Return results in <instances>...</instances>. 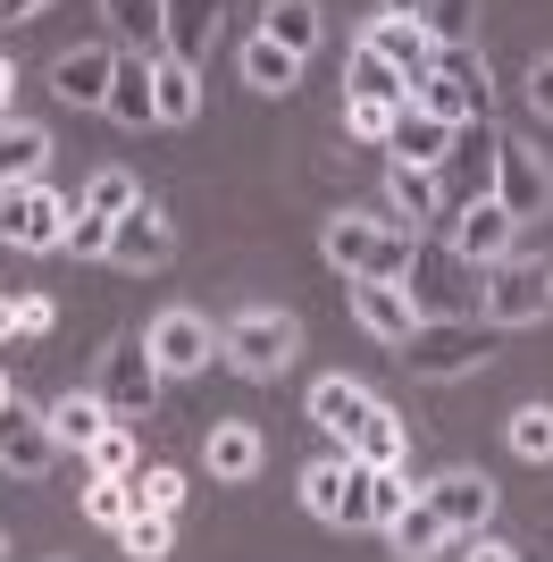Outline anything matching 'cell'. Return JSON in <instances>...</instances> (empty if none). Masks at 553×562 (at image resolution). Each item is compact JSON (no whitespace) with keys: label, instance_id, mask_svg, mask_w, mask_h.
<instances>
[{"label":"cell","instance_id":"23","mask_svg":"<svg viewBox=\"0 0 553 562\" xmlns=\"http://www.w3.org/2000/svg\"><path fill=\"white\" fill-rule=\"evenodd\" d=\"M386 151H394V160H411V168H444V151H453V126H444V117H428V110L411 101V110L394 117Z\"/></svg>","mask_w":553,"mask_h":562},{"label":"cell","instance_id":"14","mask_svg":"<svg viewBox=\"0 0 553 562\" xmlns=\"http://www.w3.org/2000/svg\"><path fill=\"white\" fill-rule=\"evenodd\" d=\"M511 244H520V218L486 193V202H470V211H453V252L478 260V269H495V260H511Z\"/></svg>","mask_w":553,"mask_h":562},{"label":"cell","instance_id":"52","mask_svg":"<svg viewBox=\"0 0 553 562\" xmlns=\"http://www.w3.org/2000/svg\"><path fill=\"white\" fill-rule=\"evenodd\" d=\"M0 403H9V370H0Z\"/></svg>","mask_w":553,"mask_h":562},{"label":"cell","instance_id":"7","mask_svg":"<svg viewBox=\"0 0 553 562\" xmlns=\"http://www.w3.org/2000/svg\"><path fill=\"white\" fill-rule=\"evenodd\" d=\"M495 151H504V135H495L486 117L453 126V151H444V168H437L444 211H470V202H486V193H495Z\"/></svg>","mask_w":553,"mask_h":562},{"label":"cell","instance_id":"42","mask_svg":"<svg viewBox=\"0 0 553 562\" xmlns=\"http://www.w3.org/2000/svg\"><path fill=\"white\" fill-rule=\"evenodd\" d=\"M110 227H117V218H92L84 202H76V218H68V244H59V252H76V260H110Z\"/></svg>","mask_w":553,"mask_h":562},{"label":"cell","instance_id":"48","mask_svg":"<svg viewBox=\"0 0 553 562\" xmlns=\"http://www.w3.org/2000/svg\"><path fill=\"white\" fill-rule=\"evenodd\" d=\"M43 9H50V0H0V18H9V25H18V18H43Z\"/></svg>","mask_w":553,"mask_h":562},{"label":"cell","instance_id":"3","mask_svg":"<svg viewBox=\"0 0 553 562\" xmlns=\"http://www.w3.org/2000/svg\"><path fill=\"white\" fill-rule=\"evenodd\" d=\"M68 218H76V202L50 193L43 177H34V186H0V244H9V252H59V244H68Z\"/></svg>","mask_w":553,"mask_h":562},{"label":"cell","instance_id":"4","mask_svg":"<svg viewBox=\"0 0 553 562\" xmlns=\"http://www.w3.org/2000/svg\"><path fill=\"white\" fill-rule=\"evenodd\" d=\"M478 311H486V328H537V319H553V269L545 260H520V252L495 260Z\"/></svg>","mask_w":553,"mask_h":562},{"label":"cell","instance_id":"12","mask_svg":"<svg viewBox=\"0 0 553 562\" xmlns=\"http://www.w3.org/2000/svg\"><path fill=\"white\" fill-rule=\"evenodd\" d=\"M495 202H504L520 227L545 218V202H553V168L537 160L529 143H511V135H504V151H495Z\"/></svg>","mask_w":553,"mask_h":562},{"label":"cell","instance_id":"15","mask_svg":"<svg viewBox=\"0 0 553 562\" xmlns=\"http://www.w3.org/2000/svg\"><path fill=\"white\" fill-rule=\"evenodd\" d=\"M110 76H117V50L76 43V50L50 59V93L68 101V110H101V101H110Z\"/></svg>","mask_w":553,"mask_h":562},{"label":"cell","instance_id":"34","mask_svg":"<svg viewBox=\"0 0 553 562\" xmlns=\"http://www.w3.org/2000/svg\"><path fill=\"white\" fill-rule=\"evenodd\" d=\"M419 25H428L437 50H478V0H437Z\"/></svg>","mask_w":553,"mask_h":562},{"label":"cell","instance_id":"47","mask_svg":"<svg viewBox=\"0 0 553 562\" xmlns=\"http://www.w3.org/2000/svg\"><path fill=\"white\" fill-rule=\"evenodd\" d=\"M453 546H461V562H520L504 538H453Z\"/></svg>","mask_w":553,"mask_h":562},{"label":"cell","instance_id":"10","mask_svg":"<svg viewBox=\"0 0 553 562\" xmlns=\"http://www.w3.org/2000/svg\"><path fill=\"white\" fill-rule=\"evenodd\" d=\"M59 462V437H50V412H34V403H0V470L9 479H43V470Z\"/></svg>","mask_w":553,"mask_h":562},{"label":"cell","instance_id":"44","mask_svg":"<svg viewBox=\"0 0 553 562\" xmlns=\"http://www.w3.org/2000/svg\"><path fill=\"white\" fill-rule=\"evenodd\" d=\"M110 9L117 34H135V43H160V0H101Z\"/></svg>","mask_w":553,"mask_h":562},{"label":"cell","instance_id":"35","mask_svg":"<svg viewBox=\"0 0 553 562\" xmlns=\"http://www.w3.org/2000/svg\"><path fill=\"white\" fill-rule=\"evenodd\" d=\"M126 487H135V513H168V520L184 513V470H168V462L135 470V479H126Z\"/></svg>","mask_w":553,"mask_h":562},{"label":"cell","instance_id":"49","mask_svg":"<svg viewBox=\"0 0 553 562\" xmlns=\"http://www.w3.org/2000/svg\"><path fill=\"white\" fill-rule=\"evenodd\" d=\"M18 303H25V294H0V345L18 336Z\"/></svg>","mask_w":553,"mask_h":562},{"label":"cell","instance_id":"16","mask_svg":"<svg viewBox=\"0 0 553 562\" xmlns=\"http://www.w3.org/2000/svg\"><path fill=\"white\" fill-rule=\"evenodd\" d=\"M352 319H361V336H377V345H411V328H419V311H411V294L403 285H377V278H352Z\"/></svg>","mask_w":553,"mask_h":562},{"label":"cell","instance_id":"38","mask_svg":"<svg viewBox=\"0 0 553 562\" xmlns=\"http://www.w3.org/2000/svg\"><path fill=\"white\" fill-rule=\"evenodd\" d=\"M511 453H520V462H553V403L511 412Z\"/></svg>","mask_w":553,"mask_h":562},{"label":"cell","instance_id":"19","mask_svg":"<svg viewBox=\"0 0 553 562\" xmlns=\"http://www.w3.org/2000/svg\"><path fill=\"white\" fill-rule=\"evenodd\" d=\"M168 252H177V227H168L151 202H135V211L110 227V260L117 269H168Z\"/></svg>","mask_w":553,"mask_h":562},{"label":"cell","instance_id":"31","mask_svg":"<svg viewBox=\"0 0 553 562\" xmlns=\"http://www.w3.org/2000/svg\"><path fill=\"white\" fill-rule=\"evenodd\" d=\"M260 34H269V43H285L294 50V59H311V50H319V0H269V18H260Z\"/></svg>","mask_w":553,"mask_h":562},{"label":"cell","instance_id":"29","mask_svg":"<svg viewBox=\"0 0 553 562\" xmlns=\"http://www.w3.org/2000/svg\"><path fill=\"white\" fill-rule=\"evenodd\" d=\"M403 446H411V428H403V420H394V412H386V403H377V412H369V420L361 428H352V462H361V470H403Z\"/></svg>","mask_w":553,"mask_h":562},{"label":"cell","instance_id":"8","mask_svg":"<svg viewBox=\"0 0 553 562\" xmlns=\"http://www.w3.org/2000/svg\"><path fill=\"white\" fill-rule=\"evenodd\" d=\"M403 361H411V378H470L486 370V328L478 319H419Z\"/></svg>","mask_w":553,"mask_h":562},{"label":"cell","instance_id":"26","mask_svg":"<svg viewBox=\"0 0 553 562\" xmlns=\"http://www.w3.org/2000/svg\"><path fill=\"white\" fill-rule=\"evenodd\" d=\"M50 160V135L34 117H0V186H34Z\"/></svg>","mask_w":553,"mask_h":562},{"label":"cell","instance_id":"20","mask_svg":"<svg viewBox=\"0 0 553 562\" xmlns=\"http://www.w3.org/2000/svg\"><path fill=\"white\" fill-rule=\"evenodd\" d=\"M361 43L377 50L386 68H403V76H411V93H419V76H428V59H437V43H428V25H419V18H394V9H386L377 25H369Z\"/></svg>","mask_w":553,"mask_h":562},{"label":"cell","instance_id":"25","mask_svg":"<svg viewBox=\"0 0 553 562\" xmlns=\"http://www.w3.org/2000/svg\"><path fill=\"white\" fill-rule=\"evenodd\" d=\"M386 202H394V218H386V227H419V218H437V211H444V193H437V168H411V160H394V168H386Z\"/></svg>","mask_w":553,"mask_h":562},{"label":"cell","instance_id":"37","mask_svg":"<svg viewBox=\"0 0 553 562\" xmlns=\"http://www.w3.org/2000/svg\"><path fill=\"white\" fill-rule=\"evenodd\" d=\"M135 202H143V186L126 177V168H101V177L84 186V211H92V218H126Z\"/></svg>","mask_w":553,"mask_h":562},{"label":"cell","instance_id":"13","mask_svg":"<svg viewBox=\"0 0 553 562\" xmlns=\"http://www.w3.org/2000/svg\"><path fill=\"white\" fill-rule=\"evenodd\" d=\"M143 345H151L160 378H193V370H210V352H218V336H210V319H202V311H160Z\"/></svg>","mask_w":553,"mask_h":562},{"label":"cell","instance_id":"6","mask_svg":"<svg viewBox=\"0 0 553 562\" xmlns=\"http://www.w3.org/2000/svg\"><path fill=\"white\" fill-rule=\"evenodd\" d=\"M411 101H419L428 117H444V126H470V117H486V59H478V50H437Z\"/></svg>","mask_w":553,"mask_h":562},{"label":"cell","instance_id":"24","mask_svg":"<svg viewBox=\"0 0 553 562\" xmlns=\"http://www.w3.org/2000/svg\"><path fill=\"white\" fill-rule=\"evenodd\" d=\"M386 538H394V554H403V562H428V554L453 546V529H444V513L428 504V495H411V504L386 520Z\"/></svg>","mask_w":553,"mask_h":562},{"label":"cell","instance_id":"36","mask_svg":"<svg viewBox=\"0 0 553 562\" xmlns=\"http://www.w3.org/2000/svg\"><path fill=\"white\" fill-rule=\"evenodd\" d=\"M84 462H92V479H135V428L110 420V428L84 446Z\"/></svg>","mask_w":553,"mask_h":562},{"label":"cell","instance_id":"43","mask_svg":"<svg viewBox=\"0 0 553 562\" xmlns=\"http://www.w3.org/2000/svg\"><path fill=\"white\" fill-rule=\"evenodd\" d=\"M168 529H177L168 513H135L117 538H126V554H135V562H160V554H168Z\"/></svg>","mask_w":553,"mask_h":562},{"label":"cell","instance_id":"22","mask_svg":"<svg viewBox=\"0 0 553 562\" xmlns=\"http://www.w3.org/2000/svg\"><path fill=\"white\" fill-rule=\"evenodd\" d=\"M151 117H160V126H193V117H202V68L151 59Z\"/></svg>","mask_w":553,"mask_h":562},{"label":"cell","instance_id":"51","mask_svg":"<svg viewBox=\"0 0 553 562\" xmlns=\"http://www.w3.org/2000/svg\"><path fill=\"white\" fill-rule=\"evenodd\" d=\"M9 93H18V68H9V59H0V117H9Z\"/></svg>","mask_w":553,"mask_h":562},{"label":"cell","instance_id":"18","mask_svg":"<svg viewBox=\"0 0 553 562\" xmlns=\"http://www.w3.org/2000/svg\"><path fill=\"white\" fill-rule=\"evenodd\" d=\"M218 43V0H160V59L202 68Z\"/></svg>","mask_w":553,"mask_h":562},{"label":"cell","instance_id":"2","mask_svg":"<svg viewBox=\"0 0 553 562\" xmlns=\"http://www.w3.org/2000/svg\"><path fill=\"white\" fill-rule=\"evenodd\" d=\"M403 294H411L419 319H470V311H478V294H486V269H478V260H461L453 244H419Z\"/></svg>","mask_w":553,"mask_h":562},{"label":"cell","instance_id":"39","mask_svg":"<svg viewBox=\"0 0 553 562\" xmlns=\"http://www.w3.org/2000/svg\"><path fill=\"white\" fill-rule=\"evenodd\" d=\"M403 110H411V101H403ZM403 110H394V101H361V93H345V135H352V143H386Z\"/></svg>","mask_w":553,"mask_h":562},{"label":"cell","instance_id":"32","mask_svg":"<svg viewBox=\"0 0 553 562\" xmlns=\"http://www.w3.org/2000/svg\"><path fill=\"white\" fill-rule=\"evenodd\" d=\"M101 428H110V403H101V395H84V386L50 403V437H59V446H76V453H84L92 437H101Z\"/></svg>","mask_w":553,"mask_h":562},{"label":"cell","instance_id":"1","mask_svg":"<svg viewBox=\"0 0 553 562\" xmlns=\"http://www.w3.org/2000/svg\"><path fill=\"white\" fill-rule=\"evenodd\" d=\"M319 252L345 269V278H377V285H403L411 278V252H419V235L411 227H386V218H327L319 235Z\"/></svg>","mask_w":553,"mask_h":562},{"label":"cell","instance_id":"11","mask_svg":"<svg viewBox=\"0 0 553 562\" xmlns=\"http://www.w3.org/2000/svg\"><path fill=\"white\" fill-rule=\"evenodd\" d=\"M302 504L319 520H336V529H369V487H361V462H311L302 470Z\"/></svg>","mask_w":553,"mask_h":562},{"label":"cell","instance_id":"28","mask_svg":"<svg viewBox=\"0 0 553 562\" xmlns=\"http://www.w3.org/2000/svg\"><path fill=\"white\" fill-rule=\"evenodd\" d=\"M101 110L117 117V126H151V59L143 50H117V76H110V101Z\"/></svg>","mask_w":553,"mask_h":562},{"label":"cell","instance_id":"33","mask_svg":"<svg viewBox=\"0 0 553 562\" xmlns=\"http://www.w3.org/2000/svg\"><path fill=\"white\" fill-rule=\"evenodd\" d=\"M345 93H361V101H394V110H403V101H411V76L386 68V59L361 43V50H352V68H345Z\"/></svg>","mask_w":553,"mask_h":562},{"label":"cell","instance_id":"27","mask_svg":"<svg viewBox=\"0 0 553 562\" xmlns=\"http://www.w3.org/2000/svg\"><path fill=\"white\" fill-rule=\"evenodd\" d=\"M210 479H227V487H244V479H252L260 470V428L252 420H218L210 428Z\"/></svg>","mask_w":553,"mask_h":562},{"label":"cell","instance_id":"30","mask_svg":"<svg viewBox=\"0 0 553 562\" xmlns=\"http://www.w3.org/2000/svg\"><path fill=\"white\" fill-rule=\"evenodd\" d=\"M244 85L276 101V93H294V85H302V59L285 43H269V34H252V43H244Z\"/></svg>","mask_w":553,"mask_h":562},{"label":"cell","instance_id":"41","mask_svg":"<svg viewBox=\"0 0 553 562\" xmlns=\"http://www.w3.org/2000/svg\"><path fill=\"white\" fill-rule=\"evenodd\" d=\"M361 487H369V529H386V520L411 504V479H403V470H361Z\"/></svg>","mask_w":553,"mask_h":562},{"label":"cell","instance_id":"46","mask_svg":"<svg viewBox=\"0 0 553 562\" xmlns=\"http://www.w3.org/2000/svg\"><path fill=\"white\" fill-rule=\"evenodd\" d=\"M529 110L553 117V50H537V68H529Z\"/></svg>","mask_w":553,"mask_h":562},{"label":"cell","instance_id":"21","mask_svg":"<svg viewBox=\"0 0 553 562\" xmlns=\"http://www.w3.org/2000/svg\"><path fill=\"white\" fill-rule=\"evenodd\" d=\"M369 412H377V395H369L361 378H319V386H311V420H319L327 437H345V446H352V428H361Z\"/></svg>","mask_w":553,"mask_h":562},{"label":"cell","instance_id":"17","mask_svg":"<svg viewBox=\"0 0 553 562\" xmlns=\"http://www.w3.org/2000/svg\"><path fill=\"white\" fill-rule=\"evenodd\" d=\"M419 495L444 513V529H453V538H478L486 513H495V479H486V470H444L437 487H419Z\"/></svg>","mask_w":553,"mask_h":562},{"label":"cell","instance_id":"5","mask_svg":"<svg viewBox=\"0 0 553 562\" xmlns=\"http://www.w3.org/2000/svg\"><path fill=\"white\" fill-rule=\"evenodd\" d=\"M92 395L110 403V420H151V403H160V361H151V345L143 336H117L110 352H101V386Z\"/></svg>","mask_w":553,"mask_h":562},{"label":"cell","instance_id":"50","mask_svg":"<svg viewBox=\"0 0 553 562\" xmlns=\"http://www.w3.org/2000/svg\"><path fill=\"white\" fill-rule=\"evenodd\" d=\"M394 18H428V9H437V0H386Z\"/></svg>","mask_w":553,"mask_h":562},{"label":"cell","instance_id":"40","mask_svg":"<svg viewBox=\"0 0 553 562\" xmlns=\"http://www.w3.org/2000/svg\"><path fill=\"white\" fill-rule=\"evenodd\" d=\"M84 520L126 529V520H135V487H126V479H92V487H84Z\"/></svg>","mask_w":553,"mask_h":562},{"label":"cell","instance_id":"9","mask_svg":"<svg viewBox=\"0 0 553 562\" xmlns=\"http://www.w3.org/2000/svg\"><path fill=\"white\" fill-rule=\"evenodd\" d=\"M302 328L285 319V311H244L227 336H218V352H227L244 378H285V361H294Z\"/></svg>","mask_w":553,"mask_h":562},{"label":"cell","instance_id":"45","mask_svg":"<svg viewBox=\"0 0 553 562\" xmlns=\"http://www.w3.org/2000/svg\"><path fill=\"white\" fill-rule=\"evenodd\" d=\"M50 328H59L50 294H25V303H18V336H50Z\"/></svg>","mask_w":553,"mask_h":562}]
</instances>
